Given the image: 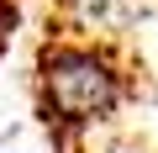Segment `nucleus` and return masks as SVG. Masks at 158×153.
Here are the masks:
<instances>
[{"label":"nucleus","mask_w":158,"mask_h":153,"mask_svg":"<svg viewBox=\"0 0 158 153\" xmlns=\"http://www.w3.org/2000/svg\"><path fill=\"white\" fill-rule=\"evenodd\" d=\"M37 85H42L48 127L85 132L127 100V63L116 58L111 42L48 37L42 53H37Z\"/></svg>","instance_id":"obj_1"},{"label":"nucleus","mask_w":158,"mask_h":153,"mask_svg":"<svg viewBox=\"0 0 158 153\" xmlns=\"http://www.w3.org/2000/svg\"><path fill=\"white\" fill-rule=\"evenodd\" d=\"M121 6H127V0H63V11H69L74 21H85V27H95V21H111Z\"/></svg>","instance_id":"obj_2"}]
</instances>
